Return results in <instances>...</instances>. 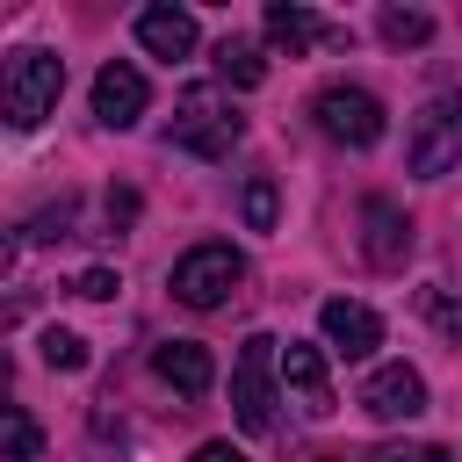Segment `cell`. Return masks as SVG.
<instances>
[{"instance_id":"obj_1","label":"cell","mask_w":462,"mask_h":462,"mask_svg":"<svg viewBox=\"0 0 462 462\" xmlns=\"http://www.w3.org/2000/svg\"><path fill=\"white\" fill-rule=\"evenodd\" d=\"M238 137H245V116H238L217 87H188V94L173 101L166 144H180V152H195V159H224Z\"/></svg>"},{"instance_id":"obj_2","label":"cell","mask_w":462,"mask_h":462,"mask_svg":"<svg viewBox=\"0 0 462 462\" xmlns=\"http://www.w3.org/2000/svg\"><path fill=\"white\" fill-rule=\"evenodd\" d=\"M238 282H245V253H238L231 238L188 245V253L173 260V274H166V289H173L188 310H217L224 296H238Z\"/></svg>"},{"instance_id":"obj_3","label":"cell","mask_w":462,"mask_h":462,"mask_svg":"<svg viewBox=\"0 0 462 462\" xmlns=\"http://www.w3.org/2000/svg\"><path fill=\"white\" fill-rule=\"evenodd\" d=\"M404 166H411L419 180H440L448 166H462V87H455V94H433V101L411 116Z\"/></svg>"},{"instance_id":"obj_4","label":"cell","mask_w":462,"mask_h":462,"mask_svg":"<svg viewBox=\"0 0 462 462\" xmlns=\"http://www.w3.org/2000/svg\"><path fill=\"white\" fill-rule=\"evenodd\" d=\"M0 94H7V123H14V130H36V123L58 108V94H65V58H58V51H14Z\"/></svg>"},{"instance_id":"obj_5","label":"cell","mask_w":462,"mask_h":462,"mask_svg":"<svg viewBox=\"0 0 462 462\" xmlns=\"http://www.w3.org/2000/svg\"><path fill=\"white\" fill-rule=\"evenodd\" d=\"M274 368H282V339L253 332L238 346V368H231V411L245 433H274Z\"/></svg>"},{"instance_id":"obj_6","label":"cell","mask_w":462,"mask_h":462,"mask_svg":"<svg viewBox=\"0 0 462 462\" xmlns=\"http://www.w3.org/2000/svg\"><path fill=\"white\" fill-rule=\"evenodd\" d=\"M310 116H318V130H325L332 144H354V152H368V144L383 137V101H375L368 87H346V79L318 87Z\"/></svg>"},{"instance_id":"obj_7","label":"cell","mask_w":462,"mask_h":462,"mask_svg":"<svg viewBox=\"0 0 462 462\" xmlns=\"http://www.w3.org/2000/svg\"><path fill=\"white\" fill-rule=\"evenodd\" d=\"M361 260H368L375 274H397V267L411 260V217H404L390 195H368V202H361Z\"/></svg>"},{"instance_id":"obj_8","label":"cell","mask_w":462,"mask_h":462,"mask_svg":"<svg viewBox=\"0 0 462 462\" xmlns=\"http://www.w3.org/2000/svg\"><path fill=\"white\" fill-rule=\"evenodd\" d=\"M361 411L375 426H397V419H419L426 411V375L404 368V361H383L368 383H361Z\"/></svg>"},{"instance_id":"obj_9","label":"cell","mask_w":462,"mask_h":462,"mask_svg":"<svg viewBox=\"0 0 462 462\" xmlns=\"http://www.w3.org/2000/svg\"><path fill=\"white\" fill-rule=\"evenodd\" d=\"M144 101H152V87H144V72H137V65L108 58V65L94 72V116H101L108 130H130V123L144 116Z\"/></svg>"},{"instance_id":"obj_10","label":"cell","mask_w":462,"mask_h":462,"mask_svg":"<svg viewBox=\"0 0 462 462\" xmlns=\"http://www.w3.org/2000/svg\"><path fill=\"white\" fill-rule=\"evenodd\" d=\"M318 325H325L332 354H346V361H368V354L383 346V318H375L368 303H354V296H325Z\"/></svg>"},{"instance_id":"obj_11","label":"cell","mask_w":462,"mask_h":462,"mask_svg":"<svg viewBox=\"0 0 462 462\" xmlns=\"http://www.w3.org/2000/svg\"><path fill=\"white\" fill-rule=\"evenodd\" d=\"M282 383H289V397L303 404V419H332V368H325V354L318 346H303V339H289L282 346Z\"/></svg>"},{"instance_id":"obj_12","label":"cell","mask_w":462,"mask_h":462,"mask_svg":"<svg viewBox=\"0 0 462 462\" xmlns=\"http://www.w3.org/2000/svg\"><path fill=\"white\" fill-rule=\"evenodd\" d=\"M152 368H159V383H173L180 397H209V383H217V361H209L202 339H166V346L152 354Z\"/></svg>"},{"instance_id":"obj_13","label":"cell","mask_w":462,"mask_h":462,"mask_svg":"<svg viewBox=\"0 0 462 462\" xmlns=\"http://www.w3.org/2000/svg\"><path fill=\"white\" fill-rule=\"evenodd\" d=\"M137 43H144L152 58H166V65H180V58L195 51V14H188V7H144V14H137Z\"/></svg>"},{"instance_id":"obj_14","label":"cell","mask_w":462,"mask_h":462,"mask_svg":"<svg viewBox=\"0 0 462 462\" xmlns=\"http://www.w3.org/2000/svg\"><path fill=\"white\" fill-rule=\"evenodd\" d=\"M267 43H282L289 58H303V51H318V43H346V29L318 22L310 7H267Z\"/></svg>"},{"instance_id":"obj_15","label":"cell","mask_w":462,"mask_h":462,"mask_svg":"<svg viewBox=\"0 0 462 462\" xmlns=\"http://www.w3.org/2000/svg\"><path fill=\"white\" fill-rule=\"evenodd\" d=\"M217 72H224L231 87H260V79H267V58H260L245 36H224V43H217Z\"/></svg>"},{"instance_id":"obj_16","label":"cell","mask_w":462,"mask_h":462,"mask_svg":"<svg viewBox=\"0 0 462 462\" xmlns=\"http://www.w3.org/2000/svg\"><path fill=\"white\" fill-rule=\"evenodd\" d=\"M375 29H383V43L411 51V43H426V36H433V14H419V7H383V14H375Z\"/></svg>"},{"instance_id":"obj_17","label":"cell","mask_w":462,"mask_h":462,"mask_svg":"<svg viewBox=\"0 0 462 462\" xmlns=\"http://www.w3.org/2000/svg\"><path fill=\"white\" fill-rule=\"evenodd\" d=\"M238 217H245V231H274V217H282V195H274V180H267V173H253V180H245V195H238Z\"/></svg>"},{"instance_id":"obj_18","label":"cell","mask_w":462,"mask_h":462,"mask_svg":"<svg viewBox=\"0 0 462 462\" xmlns=\"http://www.w3.org/2000/svg\"><path fill=\"white\" fill-rule=\"evenodd\" d=\"M43 368H65V375H72V368H87V339H79V332H65V325H51V332H43Z\"/></svg>"},{"instance_id":"obj_19","label":"cell","mask_w":462,"mask_h":462,"mask_svg":"<svg viewBox=\"0 0 462 462\" xmlns=\"http://www.w3.org/2000/svg\"><path fill=\"white\" fill-rule=\"evenodd\" d=\"M7 462H36V419L22 404H7Z\"/></svg>"},{"instance_id":"obj_20","label":"cell","mask_w":462,"mask_h":462,"mask_svg":"<svg viewBox=\"0 0 462 462\" xmlns=\"http://www.w3.org/2000/svg\"><path fill=\"white\" fill-rule=\"evenodd\" d=\"M419 310H426V318H433V325H440V332L462 346V303H448L440 289H419Z\"/></svg>"},{"instance_id":"obj_21","label":"cell","mask_w":462,"mask_h":462,"mask_svg":"<svg viewBox=\"0 0 462 462\" xmlns=\"http://www.w3.org/2000/svg\"><path fill=\"white\" fill-rule=\"evenodd\" d=\"M72 289H79V296H87V303H108V296H116V289H123V282H116V274H108V267H87V274H79V282H72Z\"/></svg>"},{"instance_id":"obj_22","label":"cell","mask_w":462,"mask_h":462,"mask_svg":"<svg viewBox=\"0 0 462 462\" xmlns=\"http://www.w3.org/2000/svg\"><path fill=\"white\" fill-rule=\"evenodd\" d=\"M65 224H72V202H58V209H43V217L29 224V238H43V245H51V238H65Z\"/></svg>"},{"instance_id":"obj_23","label":"cell","mask_w":462,"mask_h":462,"mask_svg":"<svg viewBox=\"0 0 462 462\" xmlns=\"http://www.w3.org/2000/svg\"><path fill=\"white\" fill-rule=\"evenodd\" d=\"M195 462H245L231 440H209V448H195Z\"/></svg>"},{"instance_id":"obj_24","label":"cell","mask_w":462,"mask_h":462,"mask_svg":"<svg viewBox=\"0 0 462 462\" xmlns=\"http://www.w3.org/2000/svg\"><path fill=\"white\" fill-rule=\"evenodd\" d=\"M137 217V195H108V224H130Z\"/></svg>"},{"instance_id":"obj_25","label":"cell","mask_w":462,"mask_h":462,"mask_svg":"<svg viewBox=\"0 0 462 462\" xmlns=\"http://www.w3.org/2000/svg\"><path fill=\"white\" fill-rule=\"evenodd\" d=\"M419 462H455V448H419Z\"/></svg>"},{"instance_id":"obj_26","label":"cell","mask_w":462,"mask_h":462,"mask_svg":"<svg viewBox=\"0 0 462 462\" xmlns=\"http://www.w3.org/2000/svg\"><path fill=\"white\" fill-rule=\"evenodd\" d=\"M375 462H419V448H390V455H375Z\"/></svg>"}]
</instances>
